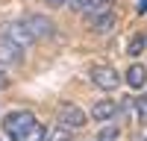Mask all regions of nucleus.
Listing matches in <instances>:
<instances>
[{
  "instance_id": "18",
  "label": "nucleus",
  "mask_w": 147,
  "mask_h": 141,
  "mask_svg": "<svg viewBox=\"0 0 147 141\" xmlns=\"http://www.w3.org/2000/svg\"><path fill=\"white\" fill-rule=\"evenodd\" d=\"M0 141H3V138H0Z\"/></svg>"
},
{
  "instance_id": "9",
  "label": "nucleus",
  "mask_w": 147,
  "mask_h": 141,
  "mask_svg": "<svg viewBox=\"0 0 147 141\" xmlns=\"http://www.w3.org/2000/svg\"><path fill=\"white\" fill-rule=\"evenodd\" d=\"M124 82H127L132 91H141V88L147 85V68L138 65V62H132V65L127 68V74H124Z\"/></svg>"
},
{
  "instance_id": "8",
  "label": "nucleus",
  "mask_w": 147,
  "mask_h": 141,
  "mask_svg": "<svg viewBox=\"0 0 147 141\" xmlns=\"http://www.w3.org/2000/svg\"><path fill=\"white\" fill-rule=\"evenodd\" d=\"M68 6L80 15H97V12H106L112 6V0H71Z\"/></svg>"
},
{
  "instance_id": "6",
  "label": "nucleus",
  "mask_w": 147,
  "mask_h": 141,
  "mask_svg": "<svg viewBox=\"0 0 147 141\" xmlns=\"http://www.w3.org/2000/svg\"><path fill=\"white\" fill-rule=\"evenodd\" d=\"M88 27H91V32L109 35V32H115V27H118V15H115L112 9L97 12V15H88Z\"/></svg>"
},
{
  "instance_id": "15",
  "label": "nucleus",
  "mask_w": 147,
  "mask_h": 141,
  "mask_svg": "<svg viewBox=\"0 0 147 141\" xmlns=\"http://www.w3.org/2000/svg\"><path fill=\"white\" fill-rule=\"evenodd\" d=\"M9 82H12V77H9V65L0 62V88H6Z\"/></svg>"
},
{
  "instance_id": "1",
  "label": "nucleus",
  "mask_w": 147,
  "mask_h": 141,
  "mask_svg": "<svg viewBox=\"0 0 147 141\" xmlns=\"http://www.w3.org/2000/svg\"><path fill=\"white\" fill-rule=\"evenodd\" d=\"M0 124H3V132L15 141L24 129H30L32 124H35V115L30 112V109H12L9 115H3L0 117Z\"/></svg>"
},
{
  "instance_id": "16",
  "label": "nucleus",
  "mask_w": 147,
  "mask_h": 141,
  "mask_svg": "<svg viewBox=\"0 0 147 141\" xmlns=\"http://www.w3.org/2000/svg\"><path fill=\"white\" fill-rule=\"evenodd\" d=\"M136 12H138V15H144V12H147V0H138V3H136Z\"/></svg>"
},
{
  "instance_id": "12",
  "label": "nucleus",
  "mask_w": 147,
  "mask_h": 141,
  "mask_svg": "<svg viewBox=\"0 0 147 141\" xmlns=\"http://www.w3.org/2000/svg\"><path fill=\"white\" fill-rule=\"evenodd\" d=\"M47 141H71V129L59 124L56 129H50V132H47Z\"/></svg>"
},
{
  "instance_id": "14",
  "label": "nucleus",
  "mask_w": 147,
  "mask_h": 141,
  "mask_svg": "<svg viewBox=\"0 0 147 141\" xmlns=\"http://www.w3.org/2000/svg\"><path fill=\"white\" fill-rule=\"evenodd\" d=\"M115 138H118V126H115V124L103 126V129H100V135H97V141H115Z\"/></svg>"
},
{
  "instance_id": "7",
  "label": "nucleus",
  "mask_w": 147,
  "mask_h": 141,
  "mask_svg": "<svg viewBox=\"0 0 147 141\" xmlns=\"http://www.w3.org/2000/svg\"><path fill=\"white\" fill-rule=\"evenodd\" d=\"M91 121H97V124H109V121H115L118 117V103L112 100V97H103V100H97L94 106H91Z\"/></svg>"
},
{
  "instance_id": "5",
  "label": "nucleus",
  "mask_w": 147,
  "mask_h": 141,
  "mask_svg": "<svg viewBox=\"0 0 147 141\" xmlns=\"http://www.w3.org/2000/svg\"><path fill=\"white\" fill-rule=\"evenodd\" d=\"M24 27L30 30V35L35 41L38 38H47V35H53V21L47 18V15H41V12H30L27 18H24Z\"/></svg>"
},
{
  "instance_id": "4",
  "label": "nucleus",
  "mask_w": 147,
  "mask_h": 141,
  "mask_svg": "<svg viewBox=\"0 0 147 141\" xmlns=\"http://www.w3.org/2000/svg\"><path fill=\"white\" fill-rule=\"evenodd\" d=\"M91 115H85V109H80L77 103H59V112H56V121L68 126V129H80L85 126V121H88Z\"/></svg>"
},
{
  "instance_id": "3",
  "label": "nucleus",
  "mask_w": 147,
  "mask_h": 141,
  "mask_svg": "<svg viewBox=\"0 0 147 141\" xmlns=\"http://www.w3.org/2000/svg\"><path fill=\"white\" fill-rule=\"evenodd\" d=\"M91 82H94L100 91H109V94H112V91H118L121 82H124V77H121L112 65H97V68H91Z\"/></svg>"
},
{
  "instance_id": "10",
  "label": "nucleus",
  "mask_w": 147,
  "mask_h": 141,
  "mask_svg": "<svg viewBox=\"0 0 147 141\" xmlns=\"http://www.w3.org/2000/svg\"><path fill=\"white\" fill-rule=\"evenodd\" d=\"M15 141H47V129H44V124L35 121L30 129H24V132H21Z\"/></svg>"
},
{
  "instance_id": "2",
  "label": "nucleus",
  "mask_w": 147,
  "mask_h": 141,
  "mask_svg": "<svg viewBox=\"0 0 147 141\" xmlns=\"http://www.w3.org/2000/svg\"><path fill=\"white\" fill-rule=\"evenodd\" d=\"M0 38L3 41H9V44H15V47H30L35 38L30 35V30L24 27V21H6L3 27H0Z\"/></svg>"
},
{
  "instance_id": "11",
  "label": "nucleus",
  "mask_w": 147,
  "mask_h": 141,
  "mask_svg": "<svg viewBox=\"0 0 147 141\" xmlns=\"http://www.w3.org/2000/svg\"><path fill=\"white\" fill-rule=\"evenodd\" d=\"M144 47H147V35H141V32L129 35V41H127V53H129V56H138Z\"/></svg>"
},
{
  "instance_id": "17",
  "label": "nucleus",
  "mask_w": 147,
  "mask_h": 141,
  "mask_svg": "<svg viewBox=\"0 0 147 141\" xmlns=\"http://www.w3.org/2000/svg\"><path fill=\"white\" fill-rule=\"evenodd\" d=\"M47 3H50V6H68L71 0H47Z\"/></svg>"
},
{
  "instance_id": "13",
  "label": "nucleus",
  "mask_w": 147,
  "mask_h": 141,
  "mask_svg": "<svg viewBox=\"0 0 147 141\" xmlns=\"http://www.w3.org/2000/svg\"><path fill=\"white\" fill-rule=\"evenodd\" d=\"M136 117L141 124H147V94H138L136 97Z\"/></svg>"
}]
</instances>
